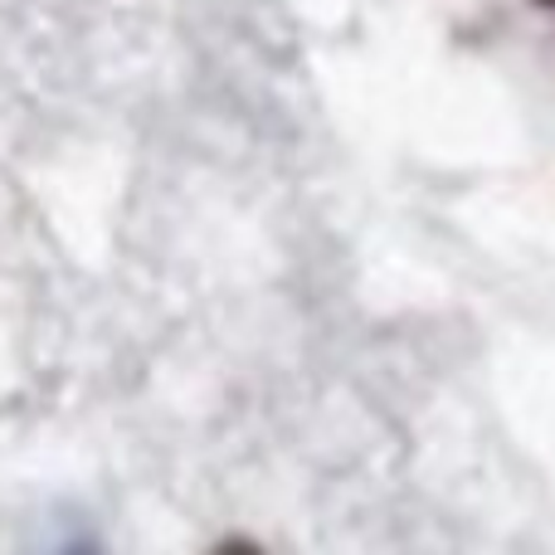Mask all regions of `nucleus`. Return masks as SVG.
I'll return each instance as SVG.
<instances>
[{
	"label": "nucleus",
	"mask_w": 555,
	"mask_h": 555,
	"mask_svg": "<svg viewBox=\"0 0 555 555\" xmlns=\"http://www.w3.org/2000/svg\"><path fill=\"white\" fill-rule=\"evenodd\" d=\"M210 555H269L259 546V541H249V537H224L220 546H210Z\"/></svg>",
	"instance_id": "nucleus-1"
},
{
	"label": "nucleus",
	"mask_w": 555,
	"mask_h": 555,
	"mask_svg": "<svg viewBox=\"0 0 555 555\" xmlns=\"http://www.w3.org/2000/svg\"><path fill=\"white\" fill-rule=\"evenodd\" d=\"M537 5H541V10H555V0H537Z\"/></svg>",
	"instance_id": "nucleus-2"
}]
</instances>
